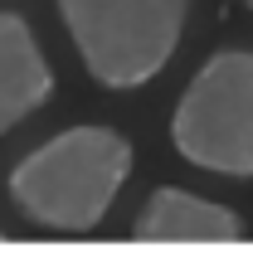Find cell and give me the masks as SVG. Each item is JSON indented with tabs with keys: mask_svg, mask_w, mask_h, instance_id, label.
<instances>
[{
	"mask_svg": "<svg viewBox=\"0 0 253 253\" xmlns=\"http://www.w3.org/2000/svg\"><path fill=\"white\" fill-rule=\"evenodd\" d=\"M131 175V141L112 126H68L10 170L15 210L49 234H93Z\"/></svg>",
	"mask_w": 253,
	"mask_h": 253,
	"instance_id": "6da1fadb",
	"label": "cell"
},
{
	"mask_svg": "<svg viewBox=\"0 0 253 253\" xmlns=\"http://www.w3.org/2000/svg\"><path fill=\"white\" fill-rule=\"evenodd\" d=\"M97 88L131 93L166 73L190 25V0H54Z\"/></svg>",
	"mask_w": 253,
	"mask_h": 253,
	"instance_id": "7a4b0ae2",
	"label": "cell"
},
{
	"mask_svg": "<svg viewBox=\"0 0 253 253\" xmlns=\"http://www.w3.org/2000/svg\"><path fill=\"white\" fill-rule=\"evenodd\" d=\"M170 146L195 170L253 175V54L219 49L190 78L170 117Z\"/></svg>",
	"mask_w": 253,
	"mask_h": 253,
	"instance_id": "3957f363",
	"label": "cell"
},
{
	"mask_svg": "<svg viewBox=\"0 0 253 253\" xmlns=\"http://www.w3.org/2000/svg\"><path fill=\"white\" fill-rule=\"evenodd\" d=\"M244 234L249 229L229 205H214L175 185L151 190V200L141 205V214L131 224L136 244H239Z\"/></svg>",
	"mask_w": 253,
	"mask_h": 253,
	"instance_id": "277c9868",
	"label": "cell"
},
{
	"mask_svg": "<svg viewBox=\"0 0 253 253\" xmlns=\"http://www.w3.org/2000/svg\"><path fill=\"white\" fill-rule=\"evenodd\" d=\"M54 93V68L44 59L25 15L0 10V136L34 117Z\"/></svg>",
	"mask_w": 253,
	"mask_h": 253,
	"instance_id": "5b68a950",
	"label": "cell"
},
{
	"mask_svg": "<svg viewBox=\"0 0 253 253\" xmlns=\"http://www.w3.org/2000/svg\"><path fill=\"white\" fill-rule=\"evenodd\" d=\"M0 244H5V229H0Z\"/></svg>",
	"mask_w": 253,
	"mask_h": 253,
	"instance_id": "8992f818",
	"label": "cell"
}]
</instances>
